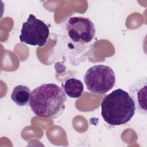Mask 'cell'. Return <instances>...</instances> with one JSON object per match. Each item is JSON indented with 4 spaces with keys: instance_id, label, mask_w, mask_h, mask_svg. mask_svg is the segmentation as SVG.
Returning a JSON list of instances; mask_svg holds the SVG:
<instances>
[{
    "instance_id": "1",
    "label": "cell",
    "mask_w": 147,
    "mask_h": 147,
    "mask_svg": "<svg viewBox=\"0 0 147 147\" xmlns=\"http://www.w3.org/2000/svg\"><path fill=\"white\" fill-rule=\"evenodd\" d=\"M67 100L65 93L58 85L45 83L32 91L29 106L36 115L54 119L64 112Z\"/></svg>"
},
{
    "instance_id": "2",
    "label": "cell",
    "mask_w": 147,
    "mask_h": 147,
    "mask_svg": "<svg viewBox=\"0 0 147 147\" xmlns=\"http://www.w3.org/2000/svg\"><path fill=\"white\" fill-rule=\"evenodd\" d=\"M104 121L112 126L126 123L133 117L136 106L129 94L118 88L106 95L100 104Z\"/></svg>"
},
{
    "instance_id": "3",
    "label": "cell",
    "mask_w": 147,
    "mask_h": 147,
    "mask_svg": "<svg viewBox=\"0 0 147 147\" xmlns=\"http://www.w3.org/2000/svg\"><path fill=\"white\" fill-rule=\"evenodd\" d=\"M84 81L91 92L105 94L113 88L116 79L115 73L110 67L98 64L87 69L84 76Z\"/></svg>"
},
{
    "instance_id": "4",
    "label": "cell",
    "mask_w": 147,
    "mask_h": 147,
    "mask_svg": "<svg viewBox=\"0 0 147 147\" xmlns=\"http://www.w3.org/2000/svg\"><path fill=\"white\" fill-rule=\"evenodd\" d=\"M49 35V26L30 14L26 21L22 25L20 40L28 45L41 47L46 44Z\"/></svg>"
},
{
    "instance_id": "5",
    "label": "cell",
    "mask_w": 147,
    "mask_h": 147,
    "mask_svg": "<svg viewBox=\"0 0 147 147\" xmlns=\"http://www.w3.org/2000/svg\"><path fill=\"white\" fill-rule=\"evenodd\" d=\"M66 30L73 41L83 44L92 41L96 33L94 23L89 18L82 17L69 18L66 24Z\"/></svg>"
},
{
    "instance_id": "6",
    "label": "cell",
    "mask_w": 147,
    "mask_h": 147,
    "mask_svg": "<svg viewBox=\"0 0 147 147\" xmlns=\"http://www.w3.org/2000/svg\"><path fill=\"white\" fill-rule=\"evenodd\" d=\"M129 95L133 100L137 112L146 115L147 79L144 76L134 81L129 87Z\"/></svg>"
},
{
    "instance_id": "7",
    "label": "cell",
    "mask_w": 147,
    "mask_h": 147,
    "mask_svg": "<svg viewBox=\"0 0 147 147\" xmlns=\"http://www.w3.org/2000/svg\"><path fill=\"white\" fill-rule=\"evenodd\" d=\"M64 92L71 98L80 97L84 92V86L82 82L76 78H71L62 84Z\"/></svg>"
},
{
    "instance_id": "8",
    "label": "cell",
    "mask_w": 147,
    "mask_h": 147,
    "mask_svg": "<svg viewBox=\"0 0 147 147\" xmlns=\"http://www.w3.org/2000/svg\"><path fill=\"white\" fill-rule=\"evenodd\" d=\"M30 96V90L24 85L16 86L11 94V100L20 106H24L29 103Z\"/></svg>"
}]
</instances>
